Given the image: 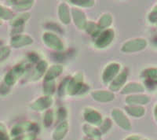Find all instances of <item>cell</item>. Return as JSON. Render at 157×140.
Segmentation results:
<instances>
[{
	"instance_id": "1f68e13d",
	"label": "cell",
	"mask_w": 157,
	"mask_h": 140,
	"mask_svg": "<svg viewBox=\"0 0 157 140\" xmlns=\"http://www.w3.org/2000/svg\"><path fill=\"white\" fill-rule=\"evenodd\" d=\"M0 140H10V136L6 128L2 123H0Z\"/></svg>"
},
{
	"instance_id": "8992f818",
	"label": "cell",
	"mask_w": 157,
	"mask_h": 140,
	"mask_svg": "<svg viewBox=\"0 0 157 140\" xmlns=\"http://www.w3.org/2000/svg\"><path fill=\"white\" fill-rule=\"evenodd\" d=\"M38 130V127L36 124L32 122H24L16 124L13 128L11 129L10 135L13 138L21 135L25 131H32V132L36 133Z\"/></svg>"
},
{
	"instance_id": "7a4b0ae2",
	"label": "cell",
	"mask_w": 157,
	"mask_h": 140,
	"mask_svg": "<svg viewBox=\"0 0 157 140\" xmlns=\"http://www.w3.org/2000/svg\"><path fill=\"white\" fill-rule=\"evenodd\" d=\"M26 67L25 65L19 64L13 67L6 74L3 82L9 87L13 86L21 76L25 73Z\"/></svg>"
},
{
	"instance_id": "4fadbf2b",
	"label": "cell",
	"mask_w": 157,
	"mask_h": 140,
	"mask_svg": "<svg viewBox=\"0 0 157 140\" xmlns=\"http://www.w3.org/2000/svg\"><path fill=\"white\" fill-rule=\"evenodd\" d=\"M127 78V72L126 71H123L120 73L118 74L116 77L113 80V81L110 83L109 85V89L112 92L118 91L122 88V87L124 85Z\"/></svg>"
},
{
	"instance_id": "30bf717a",
	"label": "cell",
	"mask_w": 157,
	"mask_h": 140,
	"mask_svg": "<svg viewBox=\"0 0 157 140\" xmlns=\"http://www.w3.org/2000/svg\"><path fill=\"white\" fill-rule=\"evenodd\" d=\"M33 43V39L28 35L19 34L11 38L10 45L14 48H21Z\"/></svg>"
},
{
	"instance_id": "e0dca14e",
	"label": "cell",
	"mask_w": 157,
	"mask_h": 140,
	"mask_svg": "<svg viewBox=\"0 0 157 140\" xmlns=\"http://www.w3.org/2000/svg\"><path fill=\"white\" fill-rule=\"evenodd\" d=\"M47 68H48V64L44 60H41L37 63L36 68H35L34 72L32 73V80L33 81L39 80L40 78L45 75L46 72H47Z\"/></svg>"
},
{
	"instance_id": "3957f363",
	"label": "cell",
	"mask_w": 157,
	"mask_h": 140,
	"mask_svg": "<svg viewBox=\"0 0 157 140\" xmlns=\"http://www.w3.org/2000/svg\"><path fill=\"white\" fill-rule=\"evenodd\" d=\"M115 37V32L113 29H107L98 35L94 41V46L98 49H104L113 43Z\"/></svg>"
},
{
	"instance_id": "484cf974",
	"label": "cell",
	"mask_w": 157,
	"mask_h": 140,
	"mask_svg": "<svg viewBox=\"0 0 157 140\" xmlns=\"http://www.w3.org/2000/svg\"><path fill=\"white\" fill-rule=\"evenodd\" d=\"M68 2L81 7H91L94 5V1L92 0H71Z\"/></svg>"
},
{
	"instance_id": "ac0fdd59",
	"label": "cell",
	"mask_w": 157,
	"mask_h": 140,
	"mask_svg": "<svg viewBox=\"0 0 157 140\" xmlns=\"http://www.w3.org/2000/svg\"><path fill=\"white\" fill-rule=\"evenodd\" d=\"M141 47H143V41L138 40H131L124 43L122 47L121 50L123 52H133L141 49Z\"/></svg>"
},
{
	"instance_id": "8d00e7d4",
	"label": "cell",
	"mask_w": 157,
	"mask_h": 140,
	"mask_svg": "<svg viewBox=\"0 0 157 140\" xmlns=\"http://www.w3.org/2000/svg\"><path fill=\"white\" fill-rule=\"evenodd\" d=\"M126 110H127V113L133 116L141 114V111L139 110V109H136V108L134 107H126Z\"/></svg>"
},
{
	"instance_id": "f35d334b",
	"label": "cell",
	"mask_w": 157,
	"mask_h": 140,
	"mask_svg": "<svg viewBox=\"0 0 157 140\" xmlns=\"http://www.w3.org/2000/svg\"><path fill=\"white\" fill-rule=\"evenodd\" d=\"M88 140H94V139H88Z\"/></svg>"
},
{
	"instance_id": "ffe728a7",
	"label": "cell",
	"mask_w": 157,
	"mask_h": 140,
	"mask_svg": "<svg viewBox=\"0 0 157 140\" xmlns=\"http://www.w3.org/2000/svg\"><path fill=\"white\" fill-rule=\"evenodd\" d=\"M82 130L87 136L90 137L93 139H100L101 136V132L100 130H98L90 124H84Z\"/></svg>"
},
{
	"instance_id": "9c48e42d",
	"label": "cell",
	"mask_w": 157,
	"mask_h": 140,
	"mask_svg": "<svg viewBox=\"0 0 157 140\" xmlns=\"http://www.w3.org/2000/svg\"><path fill=\"white\" fill-rule=\"evenodd\" d=\"M53 102L54 100L51 96L45 95L35 101L34 103L31 105V108L35 111H43L49 109L53 104Z\"/></svg>"
},
{
	"instance_id": "603a6c76",
	"label": "cell",
	"mask_w": 157,
	"mask_h": 140,
	"mask_svg": "<svg viewBox=\"0 0 157 140\" xmlns=\"http://www.w3.org/2000/svg\"><path fill=\"white\" fill-rule=\"evenodd\" d=\"M85 30L90 35H92L93 36H96V37H98V35L101 33V29L98 27V24H95L94 22H87Z\"/></svg>"
},
{
	"instance_id": "d6986e66",
	"label": "cell",
	"mask_w": 157,
	"mask_h": 140,
	"mask_svg": "<svg viewBox=\"0 0 157 140\" xmlns=\"http://www.w3.org/2000/svg\"><path fill=\"white\" fill-rule=\"evenodd\" d=\"M30 18V14L29 13H23L21 14L13 17L10 21L11 26L13 28L24 27V25Z\"/></svg>"
},
{
	"instance_id": "5b68a950",
	"label": "cell",
	"mask_w": 157,
	"mask_h": 140,
	"mask_svg": "<svg viewBox=\"0 0 157 140\" xmlns=\"http://www.w3.org/2000/svg\"><path fill=\"white\" fill-rule=\"evenodd\" d=\"M120 65L118 62H111L104 69L102 72V82L105 84H110L113 80L120 73Z\"/></svg>"
},
{
	"instance_id": "d6a6232c",
	"label": "cell",
	"mask_w": 157,
	"mask_h": 140,
	"mask_svg": "<svg viewBox=\"0 0 157 140\" xmlns=\"http://www.w3.org/2000/svg\"><path fill=\"white\" fill-rule=\"evenodd\" d=\"M10 50L9 47H3L0 49V61L5 60L10 55Z\"/></svg>"
},
{
	"instance_id": "8fae6325",
	"label": "cell",
	"mask_w": 157,
	"mask_h": 140,
	"mask_svg": "<svg viewBox=\"0 0 157 140\" xmlns=\"http://www.w3.org/2000/svg\"><path fill=\"white\" fill-rule=\"evenodd\" d=\"M112 117L115 122L123 129H130V124L128 119L122 110L120 109H114L112 111Z\"/></svg>"
},
{
	"instance_id": "d4e9b609",
	"label": "cell",
	"mask_w": 157,
	"mask_h": 140,
	"mask_svg": "<svg viewBox=\"0 0 157 140\" xmlns=\"http://www.w3.org/2000/svg\"><path fill=\"white\" fill-rule=\"evenodd\" d=\"M13 13L12 10L2 6H0V19L2 20H12L13 18Z\"/></svg>"
},
{
	"instance_id": "74e56055",
	"label": "cell",
	"mask_w": 157,
	"mask_h": 140,
	"mask_svg": "<svg viewBox=\"0 0 157 140\" xmlns=\"http://www.w3.org/2000/svg\"><path fill=\"white\" fill-rule=\"evenodd\" d=\"M2 21H1V20H0V26H1V25H2Z\"/></svg>"
},
{
	"instance_id": "277c9868",
	"label": "cell",
	"mask_w": 157,
	"mask_h": 140,
	"mask_svg": "<svg viewBox=\"0 0 157 140\" xmlns=\"http://www.w3.org/2000/svg\"><path fill=\"white\" fill-rule=\"evenodd\" d=\"M43 41L44 44L52 50L61 51L64 50V43L56 34L47 32L43 35Z\"/></svg>"
},
{
	"instance_id": "44dd1931",
	"label": "cell",
	"mask_w": 157,
	"mask_h": 140,
	"mask_svg": "<svg viewBox=\"0 0 157 140\" xmlns=\"http://www.w3.org/2000/svg\"><path fill=\"white\" fill-rule=\"evenodd\" d=\"M8 2H11L10 4H12L13 8L19 11L30 9L32 5L34 4V1H29V0H26V1H9Z\"/></svg>"
},
{
	"instance_id": "e575fe53",
	"label": "cell",
	"mask_w": 157,
	"mask_h": 140,
	"mask_svg": "<svg viewBox=\"0 0 157 140\" xmlns=\"http://www.w3.org/2000/svg\"><path fill=\"white\" fill-rule=\"evenodd\" d=\"M28 60L32 63H36L39 61V56L37 53L31 52L28 54Z\"/></svg>"
},
{
	"instance_id": "52a82bcc",
	"label": "cell",
	"mask_w": 157,
	"mask_h": 140,
	"mask_svg": "<svg viewBox=\"0 0 157 140\" xmlns=\"http://www.w3.org/2000/svg\"><path fill=\"white\" fill-rule=\"evenodd\" d=\"M71 17L75 23V26L78 29L83 30L86 29V26L87 25V20L85 13L78 7L72 8L71 10Z\"/></svg>"
},
{
	"instance_id": "cb8c5ba5",
	"label": "cell",
	"mask_w": 157,
	"mask_h": 140,
	"mask_svg": "<svg viewBox=\"0 0 157 140\" xmlns=\"http://www.w3.org/2000/svg\"><path fill=\"white\" fill-rule=\"evenodd\" d=\"M55 91V82L53 81H44L43 83V92L45 95L51 96Z\"/></svg>"
},
{
	"instance_id": "5bb4252c",
	"label": "cell",
	"mask_w": 157,
	"mask_h": 140,
	"mask_svg": "<svg viewBox=\"0 0 157 140\" xmlns=\"http://www.w3.org/2000/svg\"><path fill=\"white\" fill-rule=\"evenodd\" d=\"M57 14H58L59 20L61 21L64 25H68L71 21V12L69 10L68 6L65 2H61L58 6V10H57Z\"/></svg>"
},
{
	"instance_id": "2e32d148",
	"label": "cell",
	"mask_w": 157,
	"mask_h": 140,
	"mask_svg": "<svg viewBox=\"0 0 157 140\" xmlns=\"http://www.w3.org/2000/svg\"><path fill=\"white\" fill-rule=\"evenodd\" d=\"M68 130V123L66 120L60 123L54 130L52 135V138L54 140H62L66 135Z\"/></svg>"
},
{
	"instance_id": "6da1fadb",
	"label": "cell",
	"mask_w": 157,
	"mask_h": 140,
	"mask_svg": "<svg viewBox=\"0 0 157 140\" xmlns=\"http://www.w3.org/2000/svg\"><path fill=\"white\" fill-rule=\"evenodd\" d=\"M90 88L86 84L83 83V76L81 72L75 74L72 78H70L68 82L67 92L69 95H80L86 93Z\"/></svg>"
},
{
	"instance_id": "f546056e",
	"label": "cell",
	"mask_w": 157,
	"mask_h": 140,
	"mask_svg": "<svg viewBox=\"0 0 157 140\" xmlns=\"http://www.w3.org/2000/svg\"><path fill=\"white\" fill-rule=\"evenodd\" d=\"M141 89L140 86L137 84H129L127 86H125L123 88L121 93L122 94H128L130 93V92L133 91H139Z\"/></svg>"
},
{
	"instance_id": "836d02e7",
	"label": "cell",
	"mask_w": 157,
	"mask_h": 140,
	"mask_svg": "<svg viewBox=\"0 0 157 140\" xmlns=\"http://www.w3.org/2000/svg\"><path fill=\"white\" fill-rule=\"evenodd\" d=\"M35 138H36V134L34 132H31L29 135H21L16 138H13V140H35Z\"/></svg>"
},
{
	"instance_id": "9a60e30c",
	"label": "cell",
	"mask_w": 157,
	"mask_h": 140,
	"mask_svg": "<svg viewBox=\"0 0 157 140\" xmlns=\"http://www.w3.org/2000/svg\"><path fill=\"white\" fill-rule=\"evenodd\" d=\"M63 66L61 65H54L47 68L44 75V81H53L58 77L63 72Z\"/></svg>"
},
{
	"instance_id": "4316f807",
	"label": "cell",
	"mask_w": 157,
	"mask_h": 140,
	"mask_svg": "<svg viewBox=\"0 0 157 140\" xmlns=\"http://www.w3.org/2000/svg\"><path fill=\"white\" fill-rule=\"evenodd\" d=\"M54 112L52 110H47L45 113L44 119H43V124H44L45 127H50L53 122H54Z\"/></svg>"
},
{
	"instance_id": "d590c367",
	"label": "cell",
	"mask_w": 157,
	"mask_h": 140,
	"mask_svg": "<svg viewBox=\"0 0 157 140\" xmlns=\"http://www.w3.org/2000/svg\"><path fill=\"white\" fill-rule=\"evenodd\" d=\"M10 87H9L8 85H6L4 82H2L1 84H0V95H6L10 91Z\"/></svg>"
},
{
	"instance_id": "7c38bea8",
	"label": "cell",
	"mask_w": 157,
	"mask_h": 140,
	"mask_svg": "<svg viewBox=\"0 0 157 140\" xmlns=\"http://www.w3.org/2000/svg\"><path fill=\"white\" fill-rule=\"evenodd\" d=\"M91 96L99 103H109L115 99L114 93L109 91H94L91 93Z\"/></svg>"
},
{
	"instance_id": "ba28073f",
	"label": "cell",
	"mask_w": 157,
	"mask_h": 140,
	"mask_svg": "<svg viewBox=\"0 0 157 140\" xmlns=\"http://www.w3.org/2000/svg\"><path fill=\"white\" fill-rule=\"evenodd\" d=\"M83 116L85 120L90 125L99 126L103 121L101 113L92 108H86L83 111Z\"/></svg>"
},
{
	"instance_id": "83f0119b",
	"label": "cell",
	"mask_w": 157,
	"mask_h": 140,
	"mask_svg": "<svg viewBox=\"0 0 157 140\" xmlns=\"http://www.w3.org/2000/svg\"><path fill=\"white\" fill-rule=\"evenodd\" d=\"M112 125H113L112 120L109 118H105L102 121L101 124V132L106 133L107 131H109L110 130V128H112Z\"/></svg>"
},
{
	"instance_id": "4dcf8cb0",
	"label": "cell",
	"mask_w": 157,
	"mask_h": 140,
	"mask_svg": "<svg viewBox=\"0 0 157 140\" xmlns=\"http://www.w3.org/2000/svg\"><path fill=\"white\" fill-rule=\"evenodd\" d=\"M67 114H68V113H67V110L65 108H59L58 111H57V121L59 123H61L63 121H64V120L67 117Z\"/></svg>"
},
{
	"instance_id": "f1b7e54d",
	"label": "cell",
	"mask_w": 157,
	"mask_h": 140,
	"mask_svg": "<svg viewBox=\"0 0 157 140\" xmlns=\"http://www.w3.org/2000/svg\"><path fill=\"white\" fill-rule=\"evenodd\" d=\"M70 78H65L64 80H63L62 82L61 83V84L59 86L58 89V95L59 96H63L65 93H67V88H68V82H69Z\"/></svg>"
},
{
	"instance_id": "7402d4cb",
	"label": "cell",
	"mask_w": 157,
	"mask_h": 140,
	"mask_svg": "<svg viewBox=\"0 0 157 140\" xmlns=\"http://www.w3.org/2000/svg\"><path fill=\"white\" fill-rule=\"evenodd\" d=\"M113 24V16L110 14H104L98 21V25L101 29H107Z\"/></svg>"
}]
</instances>
